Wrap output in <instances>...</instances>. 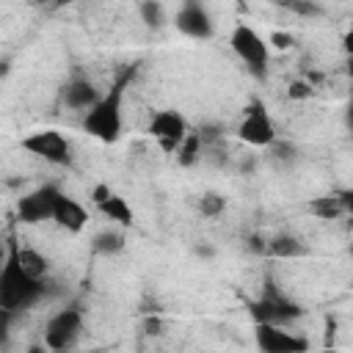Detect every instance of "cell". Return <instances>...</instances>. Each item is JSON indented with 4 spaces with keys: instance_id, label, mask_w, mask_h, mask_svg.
<instances>
[{
    "instance_id": "4",
    "label": "cell",
    "mask_w": 353,
    "mask_h": 353,
    "mask_svg": "<svg viewBox=\"0 0 353 353\" xmlns=\"http://www.w3.org/2000/svg\"><path fill=\"white\" fill-rule=\"evenodd\" d=\"M229 47L254 74H262L270 63V47L251 25H243V22L234 25V30L229 36Z\"/></svg>"
},
{
    "instance_id": "8",
    "label": "cell",
    "mask_w": 353,
    "mask_h": 353,
    "mask_svg": "<svg viewBox=\"0 0 353 353\" xmlns=\"http://www.w3.org/2000/svg\"><path fill=\"white\" fill-rule=\"evenodd\" d=\"M254 342L259 353H309V339L290 331L287 325H256Z\"/></svg>"
},
{
    "instance_id": "5",
    "label": "cell",
    "mask_w": 353,
    "mask_h": 353,
    "mask_svg": "<svg viewBox=\"0 0 353 353\" xmlns=\"http://www.w3.org/2000/svg\"><path fill=\"white\" fill-rule=\"evenodd\" d=\"M83 334V312L77 306H66L55 312L44 325V345L55 353H63L74 347V342Z\"/></svg>"
},
{
    "instance_id": "19",
    "label": "cell",
    "mask_w": 353,
    "mask_h": 353,
    "mask_svg": "<svg viewBox=\"0 0 353 353\" xmlns=\"http://www.w3.org/2000/svg\"><path fill=\"white\" fill-rule=\"evenodd\" d=\"M268 251L273 256H303L306 254V245H301L295 237H276V240H270Z\"/></svg>"
},
{
    "instance_id": "12",
    "label": "cell",
    "mask_w": 353,
    "mask_h": 353,
    "mask_svg": "<svg viewBox=\"0 0 353 353\" xmlns=\"http://www.w3.org/2000/svg\"><path fill=\"white\" fill-rule=\"evenodd\" d=\"M50 221H55V226H61L69 234H80L85 229V223H88V210L77 199H72L66 193H58Z\"/></svg>"
},
{
    "instance_id": "17",
    "label": "cell",
    "mask_w": 353,
    "mask_h": 353,
    "mask_svg": "<svg viewBox=\"0 0 353 353\" xmlns=\"http://www.w3.org/2000/svg\"><path fill=\"white\" fill-rule=\"evenodd\" d=\"M124 234L119 232V229H105V232H99L97 237H94V251L97 254H119L121 248H124Z\"/></svg>"
},
{
    "instance_id": "24",
    "label": "cell",
    "mask_w": 353,
    "mask_h": 353,
    "mask_svg": "<svg viewBox=\"0 0 353 353\" xmlns=\"http://www.w3.org/2000/svg\"><path fill=\"white\" fill-rule=\"evenodd\" d=\"M11 320H14V312L0 309V345L8 342V325H11Z\"/></svg>"
},
{
    "instance_id": "13",
    "label": "cell",
    "mask_w": 353,
    "mask_h": 353,
    "mask_svg": "<svg viewBox=\"0 0 353 353\" xmlns=\"http://www.w3.org/2000/svg\"><path fill=\"white\" fill-rule=\"evenodd\" d=\"M61 97H63V102L72 108V110H91L94 105H97V99L102 97L99 94V88L94 85V80H88V77H72L66 85H63V91H61Z\"/></svg>"
},
{
    "instance_id": "20",
    "label": "cell",
    "mask_w": 353,
    "mask_h": 353,
    "mask_svg": "<svg viewBox=\"0 0 353 353\" xmlns=\"http://www.w3.org/2000/svg\"><path fill=\"white\" fill-rule=\"evenodd\" d=\"M226 207H229V201H226V196H221V193H204V196L199 199V212H201L204 218H218Z\"/></svg>"
},
{
    "instance_id": "1",
    "label": "cell",
    "mask_w": 353,
    "mask_h": 353,
    "mask_svg": "<svg viewBox=\"0 0 353 353\" xmlns=\"http://www.w3.org/2000/svg\"><path fill=\"white\" fill-rule=\"evenodd\" d=\"M132 69L113 83V88L108 94H102L97 99V105L91 110H85L83 116V130L102 141V143H116L124 132V88H127V80H130Z\"/></svg>"
},
{
    "instance_id": "26",
    "label": "cell",
    "mask_w": 353,
    "mask_h": 353,
    "mask_svg": "<svg viewBox=\"0 0 353 353\" xmlns=\"http://www.w3.org/2000/svg\"><path fill=\"white\" fill-rule=\"evenodd\" d=\"M6 254H8V251H6L3 245H0V270H3V262H6Z\"/></svg>"
},
{
    "instance_id": "2",
    "label": "cell",
    "mask_w": 353,
    "mask_h": 353,
    "mask_svg": "<svg viewBox=\"0 0 353 353\" xmlns=\"http://www.w3.org/2000/svg\"><path fill=\"white\" fill-rule=\"evenodd\" d=\"M41 295H44V281L30 279L19 268V262H17V243L11 240L6 262H3V270H0V309L17 314L22 309H30Z\"/></svg>"
},
{
    "instance_id": "16",
    "label": "cell",
    "mask_w": 353,
    "mask_h": 353,
    "mask_svg": "<svg viewBox=\"0 0 353 353\" xmlns=\"http://www.w3.org/2000/svg\"><path fill=\"white\" fill-rule=\"evenodd\" d=\"M347 207H350V204H347V193H345V199H339L336 193H328V196L314 199V201L309 204V212H314V215L323 218V221H331V218H339Z\"/></svg>"
},
{
    "instance_id": "10",
    "label": "cell",
    "mask_w": 353,
    "mask_h": 353,
    "mask_svg": "<svg viewBox=\"0 0 353 353\" xmlns=\"http://www.w3.org/2000/svg\"><path fill=\"white\" fill-rule=\"evenodd\" d=\"M58 188L55 185H41L30 193H25L19 201H17V218L22 223H44L52 218V207H55V199H58Z\"/></svg>"
},
{
    "instance_id": "15",
    "label": "cell",
    "mask_w": 353,
    "mask_h": 353,
    "mask_svg": "<svg viewBox=\"0 0 353 353\" xmlns=\"http://www.w3.org/2000/svg\"><path fill=\"white\" fill-rule=\"evenodd\" d=\"M17 262H19V268H22L30 279H36V281H44L47 273H50V259H47L41 251H36V248H22V245H17Z\"/></svg>"
},
{
    "instance_id": "22",
    "label": "cell",
    "mask_w": 353,
    "mask_h": 353,
    "mask_svg": "<svg viewBox=\"0 0 353 353\" xmlns=\"http://www.w3.org/2000/svg\"><path fill=\"white\" fill-rule=\"evenodd\" d=\"M292 33H287V30H273L270 36H268V47H276V50H290L292 47Z\"/></svg>"
},
{
    "instance_id": "21",
    "label": "cell",
    "mask_w": 353,
    "mask_h": 353,
    "mask_svg": "<svg viewBox=\"0 0 353 353\" xmlns=\"http://www.w3.org/2000/svg\"><path fill=\"white\" fill-rule=\"evenodd\" d=\"M141 14H143L146 25H152V28H157L163 22V6L160 3H141Z\"/></svg>"
},
{
    "instance_id": "23",
    "label": "cell",
    "mask_w": 353,
    "mask_h": 353,
    "mask_svg": "<svg viewBox=\"0 0 353 353\" xmlns=\"http://www.w3.org/2000/svg\"><path fill=\"white\" fill-rule=\"evenodd\" d=\"M287 97H290V99H309V97H312V83H306V80H292L290 88H287Z\"/></svg>"
},
{
    "instance_id": "25",
    "label": "cell",
    "mask_w": 353,
    "mask_h": 353,
    "mask_svg": "<svg viewBox=\"0 0 353 353\" xmlns=\"http://www.w3.org/2000/svg\"><path fill=\"white\" fill-rule=\"evenodd\" d=\"M110 193H113V190H110L108 185H97V188L91 190V199H94V204H99V201H105Z\"/></svg>"
},
{
    "instance_id": "18",
    "label": "cell",
    "mask_w": 353,
    "mask_h": 353,
    "mask_svg": "<svg viewBox=\"0 0 353 353\" xmlns=\"http://www.w3.org/2000/svg\"><path fill=\"white\" fill-rule=\"evenodd\" d=\"M199 152H201V141H199V135H196V132H188L185 141L179 143V149H176L174 154H176V160H179L182 165H193V163L199 160Z\"/></svg>"
},
{
    "instance_id": "3",
    "label": "cell",
    "mask_w": 353,
    "mask_h": 353,
    "mask_svg": "<svg viewBox=\"0 0 353 353\" xmlns=\"http://www.w3.org/2000/svg\"><path fill=\"white\" fill-rule=\"evenodd\" d=\"M303 314L301 303H295L292 298H287L279 287L268 284L265 292L251 303V317L259 325H290L292 320H298Z\"/></svg>"
},
{
    "instance_id": "6",
    "label": "cell",
    "mask_w": 353,
    "mask_h": 353,
    "mask_svg": "<svg viewBox=\"0 0 353 353\" xmlns=\"http://www.w3.org/2000/svg\"><path fill=\"white\" fill-rule=\"evenodd\" d=\"M22 149L52 165H66L72 160V141L58 130H36L22 138Z\"/></svg>"
},
{
    "instance_id": "7",
    "label": "cell",
    "mask_w": 353,
    "mask_h": 353,
    "mask_svg": "<svg viewBox=\"0 0 353 353\" xmlns=\"http://www.w3.org/2000/svg\"><path fill=\"white\" fill-rule=\"evenodd\" d=\"M146 132L157 141V146H160L165 154H174L190 130H188V121H185V116H182L179 110L165 108V110H157V113L149 119Z\"/></svg>"
},
{
    "instance_id": "9",
    "label": "cell",
    "mask_w": 353,
    "mask_h": 353,
    "mask_svg": "<svg viewBox=\"0 0 353 353\" xmlns=\"http://www.w3.org/2000/svg\"><path fill=\"white\" fill-rule=\"evenodd\" d=\"M237 138L243 143H248V146H273L276 143V138H279L276 124H273V119L268 116V110L259 102H254L245 110V116H243V121L237 127Z\"/></svg>"
},
{
    "instance_id": "14",
    "label": "cell",
    "mask_w": 353,
    "mask_h": 353,
    "mask_svg": "<svg viewBox=\"0 0 353 353\" xmlns=\"http://www.w3.org/2000/svg\"><path fill=\"white\" fill-rule=\"evenodd\" d=\"M97 210L102 212V218H108L110 223H116V226H121V229L132 226V221H135V212H132L130 201H127L124 196H119V193H110L105 201L97 204Z\"/></svg>"
},
{
    "instance_id": "27",
    "label": "cell",
    "mask_w": 353,
    "mask_h": 353,
    "mask_svg": "<svg viewBox=\"0 0 353 353\" xmlns=\"http://www.w3.org/2000/svg\"><path fill=\"white\" fill-rule=\"evenodd\" d=\"M323 353H334V350H323Z\"/></svg>"
},
{
    "instance_id": "11",
    "label": "cell",
    "mask_w": 353,
    "mask_h": 353,
    "mask_svg": "<svg viewBox=\"0 0 353 353\" xmlns=\"http://www.w3.org/2000/svg\"><path fill=\"white\" fill-rule=\"evenodd\" d=\"M174 25H176L179 33H185L190 39H212V33H215L210 11L201 3H196V0H188V3L179 6Z\"/></svg>"
}]
</instances>
